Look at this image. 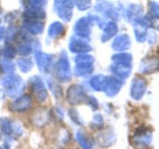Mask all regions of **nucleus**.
I'll return each mask as SVG.
<instances>
[{"label":"nucleus","instance_id":"nucleus-1","mask_svg":"<svg viewBox=\"0 0 159 149\" xmlns=\"http://www.w3.org/2000/svg\"><path fill=\"white\" fill-rule=\"evenodd\" d=\"M18 79H20L19 77L16 76H7V77L4 78L2 79V82H1L5 87L7 88V89H9V94L10 95H15L16 92H18L21 87V82L20 80H18Z\"/></svg>","mask_w":159,"mask_h":149},{"label":"nucleus","instance_id":"nucleus-2","mask_svg":"<svg viewBox=\"0 0 159 149\" xmlns=\"http://www.w3.org/2000/svg\"><path fill=\"white\" fill-rule=\"evenodd\" d=\"M146 90L145 80L142 79H137L134 80L131 86V95L134 99H140L144 95Z\"/></svg>","mask_w":159,"mask_h":149},{"label":"nucleus","instance_id":"nucleus-3","mask_svg":"<svg viewBox=\"0 0 159 149\" xmlns=\"http://www.w3.org/2000/svg\"><path fill=\"white\" fill-rule=\"evenodd\" d=\"M30 106V99L27 96H23L20 98L18 100L15 101L12 105V109L13 110H24Z\"/></svg>","mask_w":159,"mask_h":149},{"label":"nucleus","instance_id":"nucleus-4","mask_svg":"<svg viewBox=\"0 0 159 149\" xmlns=\"http://www.w3.org/2000/svg\"><path fill=\"white\" fill-rule=\"evenodd\" d=\"M76 139H77L79 144L82 146L84 149H91L93 146V143L89 138L85 136L84 133L81 132H78L76 134Z\"/></svg>","mask_w":159,"mask_h":149},{"label":"nucleus","instance_id":"nucleus-5","mask_svg":"<svg viewBox=\"0 0 159 149\" xmlns=\"http://www.w3.org/2000/svg\"><path fill=\"white\" fill-rule=\"evenodd\" d=\"M99 141L102 146H109L114 141V135L110 133H103L99 137Z\"/></svg>","mask_w":159,"mask_h":149},{"label":"nucleus","instance_id":"nucleus-6","mask_svg":"<svg viewBox=\"0 0 159 149\" xmlns=\"http://www.w3.org/2000/svg\"><path fill=\"white\" fill-rule=\"evenodd\" d=\"M59 75L61 78L70 76L69 66H68V61L66 59H62L59 63Z\"/></svg>","mask_w":159,"mask_h":149},{"label":"nucleus","instance_id":"nucleus-7","mask_svg":"<svg viewBox=\"0 0 159 149\" xmlns=\"http://www.w3.org/2000/svg\"><path fill=\"white\" fill-rule=\"evenodd\" d=\"M107 83H108V85H106L105 87L107 88V93H108L109 95L116 94L119 88H120V84L116 80L110 81Z\"/></svg>","mask_w":159,"mask_h":149},{"label":"nucleus","instance_id":"nucleus-8","mask_svg":"<svg viewBox=\"0 0 159 149\" xmlns=\"http://www.w3.org/2000/svg\"><path fill=\"white\" fill-rule=\"evenodd\" d=\"M106 78L103 76H96L94 79H93V81L91 82V84H93V88H96V90H99L100 88H103L106 86V84H107V80H105Z\"/></svg>","mask_w":159,"mask_h":149},{"label":"nucleus","instance_id":"nucleus-9","mask_svg":"<svg viewBox=\"0 0 159 149\" xmlns=\"http://www.w3.org/2000/svg\"><path fill=\"white\" fill-rule=\"evenodd\" d=\"M159 66V62L158 61H148V65L143 67V69H144V72H150V71H154V70L156 69L157 68H158Z\"/></svg>","mask_w":159,"mask_h":149},{"label":"nucleus","instance_id":"nucleus-10","mask_svg":"<svg viewBox=\"0 0 159 149\" xmlns=\"http://www.w3.org/2000/svg\"><path fill=\"white\" fill-rule=\"evenodd\" d=\"M37 60L38 65H41V67L45 66L49 63V57L48 55H43V54H40L37 55Z\"/></svg>","mask_w":159,"mask_h":149},{"label":"nucleus","instance_id":"nucleus-11","mask_svg":"<svg viewBox=\"0 0 159 149\" xmlns=\"http://www.w3.org/2000/svg\"><path fill=\"white\" fill-rule=\"evenodd\" d=\"M19 65L21 68L22 71H26L30 69V68L32 67V63L29 60H23V59H22V60L19 61Z\"/></svg>","mask_w":159,"mask_h":149},{"label":"nucleus","instance_id":"nucleus-12","mask_svg":"<svg viewBox=\"0 0 159 149\" xmlns=\"http://www.w3.org/2000/svg\"><path fill=\"white\" fill-rule=\"evenodd\" d=\"M148 134L147 133H142L141 134H138V136H136V141L139 144H144V142H148Z\"/></svg>","mask_w":159,"mask_h":149},{"label":"nucleus","instance_id":"nucleus-13","mask_svg":"<svg viewBox=\"0 0 159 149\" xmlns=\"http://www.w3.org/2000/svg\"><path fill=\"white\" fill-rule=\"evenodd\" d=\"M4 54H6V57H13V56H12L14 54L13 50L11 47L6 48L4 51Z\"/></svg>","mask_w":159,"mask_h":149},{"label":"nucleus","instance_id":"nucleus-14","mask_svg":"<svg viewBox=\"0 0 159 149\" xmlns=\"http://www.w3.org/2000/svg\"><path fill=\"white\" fill-rule=\"evenodd\" d=\"M153 8V13L155 14V16L159 15V5L157 4V3H153V6H152Z\"/></svg>","mask_w":159,"mask_h":149},{"label":"nucleus","instance_id":"nucleus-15","mask_svg":"<svg viewBox=\"0 0 159 149\" xmlns=\"http://www.w3.org/2000/svg\"><path fill=\"white\" fill-rule=\"evenodd\" d=\"M0 140H1V134H0Z\"/></svg>","mask_w":159,"mask_h":149},{"label":"nucleus","instance_id":"nucleus-16","mask_svg":"<svg viewBox=\"0 0 159 149\" xmlns=\"http://www.w3.org/2000/svg\"><path fill=\"white\" fill-rule=\"evenodd\" d=\"M0 149H2V148H0Z\"/></svg>","mask_w":159,"mask_h":149}]
</instances>
